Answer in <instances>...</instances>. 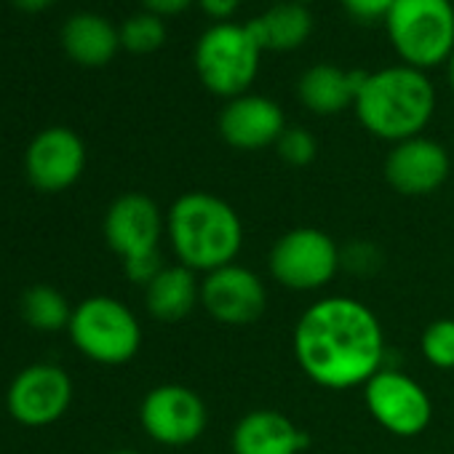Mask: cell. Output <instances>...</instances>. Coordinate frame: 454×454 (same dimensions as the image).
<instances>
[{
  "instance_id": "10",
  "label": "cell",
  "mask_w": 454,
  "mask_h": 454,
  "mask_svg": "<svg viewBox=\"0 0 454 454\" xmlns=\"http://www.w3.org/2000/svg\"><path fill=\"white\" fill-rule=\"evenodd\" d=\"M139 422L153 441L163 446H187L203 435L208 411L192 387L166 382L145 395L139 406Z\"/></svg>"
},
{
  "instance_id": "13",
  "label": "cell",
  "mask_w": 454,
  "mask_h": 454,
  "mask_svg": "<svg viewBox=\"0 0 454 454\" xmlns=\"http://www.w3.org/2000/svg\"><path fill=\"white\" fill-rule=\"evenodd\" d=\"M382 171H385V182L398 195L425 198L449 179L451 160L441 142L419 134L393 145Z\"/></svg>"
},
{
  "instance_id": "26",
  "label": "cell",
  "mask_w": 454,
  "mask_h": 454,
  "mask_svg": "<svg viewBox=\"0 0 454 454\" xmlns=\"http://www.w3.org/2000/svg\"><path fill=\"white\" fill-rule=\"evenodd\" d=\"M395 0H340V6L358 22H385Z\"/></svg>"
},
{
  "instance_id": "12",
  "label": "cell",
  "mask_w": 454,
  "mask_h": 454,
  "mask_svg": "<svg viewBox=\"0 0 454 454\" xmlns=\"http://www.w3.org/2000/svg\"><path fill=\"white\" fill-rule=\"evenodd\" d=\"M73 401V382L67 372L51 364H35L17 374L6 403L17 422L43 427L57 422Z\"/></svg>"
},
{
  "instance_id": "31",
  "label": "cell",
  "mask_w": 454,
  "mask_h": 454,
  "mask_svg": "<svg viewBox=\"0 0 454 454\" xmlns=\"http://www.w3.org/2000/svg\"><path fill=\"white\" fill-rule=\"evenodd\" d=\"M110 454H139V451H131V449H118V451H110Z\"/></svg>"
},
{
  "instance_id": "2",
  "label": "cell",
  "mask_w": 454,
  "mask_h": 454,
  "mask_svg": "<svg viewBox=\"0 0 454 454\" xmlns=\"http://www.w3.org/2000/svg\"><path fill=\"white\" fill-rule=\"evenodd\" d=\"M166 236L179 265L206 276L236 262L244 249V222L224 198L192 190L171 203Z\"/></svg>"
},
{
  "instance_id": "1",
  "label": "cell",
  "mask_w": 454,
  "mask_h": 454,
  "mask_svg": "<svg viewBox=\"0 0 454 454\" xmlns=\"http://www.w3.org/2000/svg\"><path fill=\"white\" fill-rule=\"evenodd\" d=\"M292 350L302 374L326 390L366 385L385 364V332L356 297H324L294 326Z\"/></svg>"
},
{
  "instance_id": "5",
  "label": "cell",
  "mask_w": 454,
  "mask_h": 454,
  "mask_svg": "<svg viewBox=\"0 0 454 454\" xmlns=\"http://www.w3.org/2000/svg\"><path fill=\"white\" fill-rule=\"evenodd\" d=\"M387 41L401 65L430 70L454 54V4L451 0H395L385 17Z\"/></svg>"
},
{
  "instance_id": "4",
  "label": "cell",
  "mask_w": 454,
  "mask_h": 454,
  "mask_svg": "<svg viewBox=\"0 0 454 454\" xmlns=\"http://www.w3.org/2000/svg\"><path fill=\"white\" fill-rule=\"evenodd\" d=\"M166 216L145 192H123L105 214L107 247L123 260L129 281L147 286L166 265L160 262V239Z\"/></svg>"
},
{
  "instance_id": "21",
  "label": "cell",
  "mask_w": 454,
  "mask_h": 454,
  "mask_svg": "<svg viewBox=\"0 0 454 454\" xmlns=\"http://www.w3.org/2000/svg\"><path fill=\"white\" fill-rule=\"evenodd\" d=\"M22 316L38 332H59L70 326L73 310L62 292L51 286H33L22 297Z\"/></svg>"
},
{
  "instance_id": "23",
  "label": "cell",
  "mask_w": 454,
  "mask_h": 454,
  "mask_svg": "<svg viewBox=\"0 0 454 454\" xmlns=\"http://www.w3.org/2000/svg\"><path fill=\"white\" fill-rule=\"evenodd\" d=\"M419 350L430 366L441 372L454 369V318L430 321L419 337Z\"/></svg>"
},
{
  "instance_id": "16",
  "label": "cell",
  "mask_w": 454,
  "mask_h": 454,
  "mask_svg": "<svg viewBox=\"0 0 454 454\" xmlns=\"http://www.w3.org/2000/svg\"><path fill=\"white\" fill-rule=\"evenodd\" d=\"M305 446L308 433L276 409L247 411L231 433L233 454H302Z\"/></svg>"
},
{
  "instance_id": "7",
  "label": "cell",
  "mask_w": 454,
  "mask_h": 454,
  "mask_svg": "<svg viewBox=\"0 0 454 454\" xmlns=\"http://www.w3.org/2000/svg\"><path fill=\"white\" fill-rule=\"evenodd\" d=\"M73 345L91 361L105 366H121L139 353L142 326L137 316L115 297H89L70 318Z\"/></svg>"
},
{
  "instance_id": "20",
  "label": "cell",
  "mask_w": 454,
  "mask_h": 454,
  "mask_svg": "<svg viewBox=\"0 0 454 454\" xmlns=\"http://www.w3.org/2000/svg\"><path fill=\"white\" fill-rule=\"evenodd\" d=\"M145 302L155 321L176 324L187 318L195 305L200 302V281L195 273L184 265H166L147 286H145Z\"/></svg>"
},
{
  "instance_id": "6",
  "label": "cell",
  "mask_w": 454,
  "mask_h": 454,
  "mask_svg": "<svg viewBox=\"0 0 454 454\" xmlns=\"http://www.w3.org/2000/svg\"><path fill=\"white\" fill-rule=\"evenodd\" d=\"M260 57L262 49L254 35L239 22L211 25L192 49V65L200 83L222 99L249 94V86L260 73Z\"/></svg>"
},
{
  "instance_id": "19",
  "label": "cell",
  "mask_w": 454,
  "mask_h": 454,
  "mask_svg": "<svg viewBox=\"0 0 454 454\" xmlns=\"http://www.w3.org/2000/svg\"><path fill=\"white\" fill-rule=\"evenodd\" d=\"M247 27L262 51H294L305 46L313 35V17L308 12V4L281 0L257 20L247 22Z\"/></svg>"
},
{
  "instance_id": "30",
  "label": "cell",
  "mask_w": 454,
  "mask_h": 454,
  "mask_svg": "<svg viewBox=\"0 0 454 454\" xmlns=\"http://www.w3.org/2000/svg\"><path fill=\"white\" fill-rule=\"evenodd\" d=\"M446 78H449V86H451V91H454V54H451L449 62H446Z\"/></svg>"
},
{
  "instance_id": "27",
  "label": "cell",
  "mask_w": 454,
  "mask_h": 454,
  "mask_svg": "<svg viewBox=\"0 0 454 454\" xmlns=\"http://www.w3.org/2000/svg\"><path fill=\"white\" fill-rule=\"evenodd\" d=\"M195 4L200 6V12L214 20V25L219 22H233L236 12L241 9V0H195Z\"/></svg>"
},
{
  "instance_id": "28",
  "label": "cell",
  "mask_w": 454,
  "mask_h": 454,
  "mask_svg": "<svg viewBox=\"0 0 454 454\" xmlns=\"http://www.w3.org/2000/svg\"><path fill=\"white\" fill-rule=\"evenodd\" d=\"M195 0H142V6L147 14H155L160 20H168V17H179L184 14Z\"/></svg>"
},
{
  "instance_id": "9",
  "label": "cell",
  "mask_w": 454,
  "mask_h": 454,
  "mask_svg": "<svg viewBox=\"0 0 454 454\" xmlns=\"http://www.w3.org/2000/svg\"><path fill=\"white\" fill-rule=\"evenodd\" d=\"M364 403L374 422L398 438H417L433 419L427 390L398 369H380L364 385Z\"/></svg>"
},
{
  "instance_id": "24",
  "label": "cell",
  "mask_w": 454,
  "mask_h": 454,
  "mask_svg": "<svg viewBox=\"0 0 454 454\" xmlns=\"http://www.w3.org/2000/svg\"><path fill=\"white\" fill-rule=\"evenodd\" d=\"M276 153L284 163L289 166H310L318 155V142L316 137L302 129V126H286V131L281 134V139L276 142Z\"/></svg>"
},
{
  "instance_id": "15",
  "label": "cell",
  "mask_w": 454,
  "mask_h": 454,
  "mask_svg": "<svg viewBox=\"0 0 454 454\" xmlns=\"http://www.w3.org/2000/svg\"><path fill=\"white\" fill-rule=\"evenodd\" d=\"M27 179L43 192H59L73 187L86 168L83 139L65 126L41 131L25 155Z\"/></svg>"
},
{
  "instance_id": "29",
  "label": "cell",
  "mask_w": 454,
  "mask_h": 454,
  "mask_svg": "<svg viewBox=\"0 0 454 454\" xmlns=\"http://www.w3.org/2000/svg\"><path fill=\"white\" fill-rule=\"evenodd\" d=\"M12 4L20 9V12H25V14H41V12H46V9H51L57 0H12Z\"/></svg>"
},
{
  "instance_id": "32",
  "label": "cell",
  "mask_w": 454,
  "mask_h": 454,
  "mask_svg": "<svg viewBox=\"0 0 454 454\" xmlns=\"http://www.w3.org/2000/svg\"><path fill=\"white\" fill-rule=\"evenodd\" d=\"M278 4H281V0H278ZM300 4H308V0H300Z\"/></svg>"
},
{
  "instance_id": "22",
  "label": "cell",
  "mask_w": 454,
  "mask_h": 454,
  "mask_svg": "<svg viewBox=\"0 0 454 454\" xmlns=\"http://www.w3.org/2000/svg\"><path fill=\"white\" fill-rule=\"evenodd\" d=\"M166 41V25L155 14H134L121 25V46L131 54H153Z\"/></svg>"
},
{
  "instance_id": "8",
  "label": "cell",
  "mask_w": 454,
  "mask_h": 454,
  "mask_svg": "<svg viewBox=\"0 0 454 454\" xmlns=\"http://www.w3.org/2000/svg\"><path fill=\"white\" fill-rule=\"evenodd\" d=\"M268 270L289 292H318L342 270V249L318 227H294L273 244Z\"/></svg>"
},
{
  "instance_id": "25",
  "label": "cell",
  "mask_w": 454,
  "mask_h": 454,
  "mask_svg": "<svg viewBox=\"0 0 454 454\" xmlns=\"http://www.w3.org/2000/svg\"><path fill=\"white\" fill-rule=\"evenodd\" d=\"M382 262V252L369 241H353L342 249V268L353 276H374Z\"/></svg>"
},
{
  "instance_id": "14",
  "label": "cell",
  "mask_w": 454,
  "mask_h": 454,
  "mask_svg": "<svg viewBox=\"0 0 454 454\" xmlns=\"http://www.w3.org/2000/svg\"><path fill=\"white\" fill-rule=\"evenodd\" d=\"M219 137L233 150L254 153L265 147H276L281 134L286 131V115L281 105L262 94H241L227 99L216 118Z\"/></svg>"
},
{
  "instance_id": "18",
  "label": "cell",
  "mask_w": 454,
  "mask_h": 454,
  "mask_svg": "<svg viewBox=\"0 0 454 454\" xmlns=\"http://www.w3.org/2000/svg\"><path fill=\"white\" fill-rule=\"evenodd\" d=\"M65 54L83 67H105L121 49V30L99 14H75L62 27Z\"/></svg>"
},
{
  "instance_id": "17",
  "label": "cell",
  "mask_w": 454,
  "mask_h": 454,
  "mask_svg": "<svg viewBox=\"0 0 454 454\" xmlns=\"http://www.w3.org/2000/svg\"><path fill=\"white\" fill-rule=\"evenodd\" d=\"M364 70H342L337 65H313L297 81V99L313 115H337L356 105Z\"/></svg>"
},
{
  "instance_id": "3",
  "label": "cell",
  "mask_w": 454,
  "mask_h": 454,
  "mask_svg": "<svg viewBox=\"0 0 454 454\" xmlns=\"http://www.w3.org/2000/svg\"><path fill=\"white\" fill-rule=\"evenodd\" d=\"M353 110L372 137L398 145L425 131L435 113V89L422 70L409 65L382 67L366 73Z\"/></svg>"
},
{
  "instance_id": "11",
  "label": "cell",
  "mask_w": 454,
  "mask_h": 454,
  "mask_svg": "<svg viewBox=\"0 0 454 454\" xmlns=\"http://www.w3.org/2000/svg\"><path fill=\"white\" fill-rule=\"evenodd\" d=\"M200 305L222 326H252L268 310V289L254 270L233 262L203 276Z\"/></svg>"
}]
</instances>
